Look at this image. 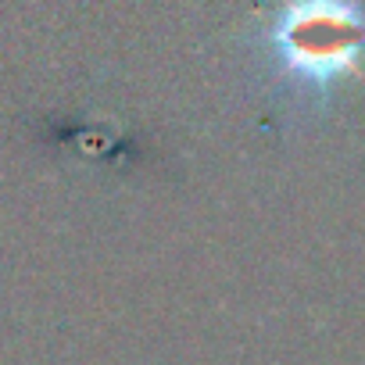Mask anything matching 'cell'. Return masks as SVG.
Wrapping results in <instances>:
<instances>
[{
    "label": "cell",
    "instance_id": "1",
    "mask_svg": "<svg viewBox=\"0 0 365 365\" xmlns=\"http://www.w3.org/2000/svg\"><path fill=\"white\" fill-rule=\"evenodd\" d=\"M279 36L294 68L329 79L354 68L365 40V19L351 0H297Z\"/></svg>",
    "mask_w": 365,
    "mask_h": 365
}]
</instances>
